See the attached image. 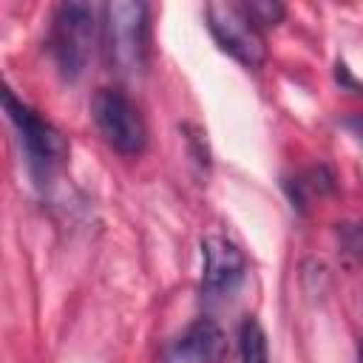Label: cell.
Masks as SVG:
<instances>
[{
  "label": "cell",
  "instance_id": "7a4b0ae2",
  "mask_svg": "<svg viewBox=\"0 0 363 363\" xmlns=\"http://www.w3.org/2000/svg\"><path fill=\"white\" fill-rule=\"evenodd\" d=\"M3 108L20 136L31 176L37 179V184L51 182L68 159V142L62 130L51 125L45 116H40L34 108H28L23 99H17L9 85H3Z\"/></svg>",
  "mask_w": 363,
  "mask_h": 363
},
{
  "label": "cell",
  "instance_id": "ba28073f",
  "mask_svg": "<svg viewBox=\"0 0 363 363\" xmlns=\"http://www.w3.org/2000/svg\"><path fill=\"white\" fill-rule=\"evenodd\" d=\"M238 352L241 363H269V346H267V332L258 318H247L238 332Z\"/></svg>",
  "mask_w": 363,
  "mask_h": 363
},
{
  "label": "cell",
  "instance_id": "7c38bea8",
  "mask_svg": "<svg viewBox=\"0 0 363 363\" xmlns=\"http://www.w3.org/2000/svg\"><path fill=\"white\" fill-rule=\"evenodd\" d=\"M343 128L352 130L357 139H363V113H352V116H346V119H343Z\"/></svg>",
  "mask_w": 363,
  "mask_h": 363
},
{
  "label": "cell",
  "instance_id": "4fadbf2b",
  "mask_svg": "<svg viewBox=\"0 0 363 363\" xmlns=\"http://www.w3.org/2000/svg\"><path fill=\"white\" fill-rule=\"evenodd\" d=\"M357 354H360V363H363V337H360V346H357Z\"/></svg>",
  "mask_w": 363,
  "mask_h": 363
},
{
  "label": "cell",
  "instance_id": "30bf717a",
  "mask_svg": "<svg viewBox=\"0 0 363 363\" xmlns=\"http://www.w3.org/2000/svg\"><path fill=\"white\" fill-rule=\"evenodd\" d=\"M337 238L343 250L354 258H363V221H346L337 227Z\"/></svg>",
  "mask_w": 363,
  "mask_h": 363
},
{
  "label": "cell",
  "instance_id": "9c48e42d",
  "mask_svg": "<svg viewBox=\"0 0 363 363\" xmlns=\"http://www.w3.org/2000/svg\"><path fill=\"white\" fill-rule=\"evenodd\" d=\"M244 6L258 26H278L286 17V6L275 3V0H255V3H244Z\"/></svg>",
  "mask_w": 363,
  "mask_h": 363
},
{
  "label": "cell",
  "instance_id": "8fae6325",
  "mask_svg": "<svg viewBox=\"0 0 363 363\" xmlns=\"http://www.w3.org/2000/svg\"><path fill=\"white\" fill-rule=\"evenodd\" d=\"M335 77H337V82H340V85H346V88H354V91H360V88H363L360 82H354V79H352V74H349V68H346L343 62H337Z\"/></svg>",
  "mask_w": 363,
  "mask_h": 363
},
{
  "label": "cell",
  "instance_id": "3957f363",
  "mask_svg": "<svg viewBox=\"0 0 363 363\" xmlns=\"http://www.w3.org/2000/svg\"><path fill=\"white\" fill-rule=\"evenodd\" d=\"M96 43V11L88 3L68 0L60 3L54 17H51V31H48V51L54 57L57 71L62 79H79L82 71L88 68L91 51Z\"/></svg>",
  "mask_w": 363,
  "mask_h": 363
},
{
  "label": "cell",
  "instance_id": "6da1fadb",
  "mask_svg": "<svg viewBox=\"0 0 363 363\" xmlns=\"http://www.w3.org/2000/svg\"><path fill=\"white\" fill-rule=\"evenodd\" d=\"M102 51L108 68L122 79H136L147 68L150 20L139 0H111L102 9Z\"/></svg>",
  "mask_w": 363,
  "mask_h": 363
},
{
  "label": "cell",
  "instance_id": "5b68a950",
  "mask_svg": "<svg viewBox=\"0 0 363 363\" xmlns=\"http://www.w3.org/2000/svg\"><path fill=\"white\" fill-rule=\"evenodd\" d=\"M204 20L213 40L247 68H261L267 60V43L261 26L250 17L244 3H207Z\"/></svg>",
  "mask_w": 363,
  "mask_h": 363
},
{
  "label": "cell",
  "instance_id": "8992f818",
  "mask_svg": "<svg viewBox=\"0 0 363 363\" xmlns=\"http://www.w3.org/2000/svg\"><path fill=\"white\" fill-rule=\"evenodd\" d=\"M227 357V335L213 318L190 320L162 346V363H221Z\"/></svg>",
  "mask_w": 363,
  "mask_h": 363
},
{
  "label": "cell",
  "instance_id": "52a82bcc",
  "mask_svg": "<svg viewBox=\"0 0 363 363\" xmlns=\"http://www.w3.org/2000/svg\"><path fill=\"white\" fill-rule=\"evenodd\" d=\"M201 258H204V267H201V289L207 295H224V292H233L244 272H247V258L244 252L221 238V235H207L201 238Z\"/></svg>",
  "mask_w": 363,
  "mask_h": 363
},
{
  "label": "cell",
  "instance_id": "277c9868",
  "mask_svg": "<svg viewBox=\"0 0 363 363\" xmlns=\"http://www.w3.org/2000/svg\"><path fill=\"white\" fill-rule=\"evenodd\" d=\"M91 119L108 147L122 156H136L147 145V125L136 102L119 88H96L91 96Z\"/></svg>",
  "mask_w": 363,
  "mask_h": 363
}]
</instances>
